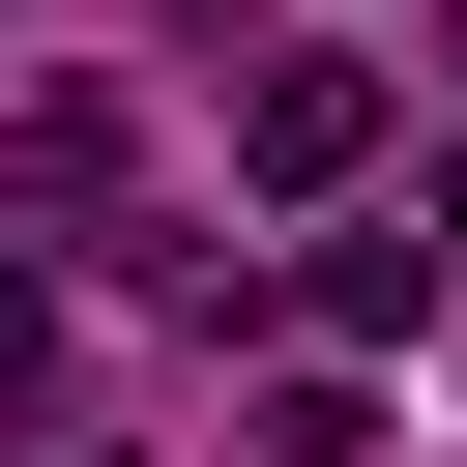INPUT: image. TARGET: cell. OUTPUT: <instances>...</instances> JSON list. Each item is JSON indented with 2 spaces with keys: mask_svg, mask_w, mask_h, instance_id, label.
Wrapping results in <instances>:
<instances>
[{
  "mask_svg": "<svg viewBox=\"0 0 467 467\" xmlns=\"http://www.w3.org/2000/svg\"><path fill=\"white\" fill-rule=\"evenodd\" d=\"M234 175H263V204H350V175H379V88H350V58H263V88H234Z\"/></svg>",
  "mask_w": 467,
  "mask_h": 467,
  "instance_id": "obj_1",
  "label": "cell"
},
{
  "mask_svg": "<svg viewBox=\"0 0 467 467\" xmlns=\"http://www.w3.org/2000/svg\"><path fill=\"white\" fill-rule=\"evenodd\" d=\"M292 292H321V321H350V350H409V321H438V292H467V234H321V263H292Z\"/></svg>",
  "mask_w": 467,
  "mask_h": 467,
  "instance_id": "obj_2",
  "label": "cell"
},
{
  "mask_svg": "<svg viewBox=\"0 0 467 467\" xmlns=\"http://www.w3.org/2000/svg\"><path fill=\"white\" fill-rule=\"evenodd\" d=\"M0 204H117V88H0Z\"/></svg>",
  "mask_w": 467,
  "mask_h": 467,
  "instance_id": "obj_3",
  "label": "cell"
}]
</instances>
